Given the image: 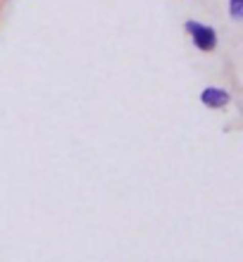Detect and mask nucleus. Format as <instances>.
Listing matches in <instances>:
<instances>
[{"label":"nucleus","mask_w":243,"mask_h":262,"mask_svg":"<svg viewBox=\"0 0 243 262\" xmlns=\"http://www.w3.org/2000/svg\"><path fill=\"white\" fill-rule=\"evenodd\" d=\"M184 29H186V34L191 36L193 46L201 50V53H212V50L217 48V31H215V27L203 24V21H195V19H186Z\"/></svg>","instance_id":"f257e3e1"},{"label":"nucleus","mask_w":243,"mask_h":262,"mask_svg":"<svg viewBox=\"0 0 243 262\" xmlns=\"http://www.w3.org/2000/svg\"><path fill=\"white\" fill-rule=\"evenodd\" d=\"M201 103L210 110H222L231 103V93L227 89H217V86H208L201 91Z\"/></svg>","instance_id":"f03ea898"},{"label":"nucleus","mask_w":243,"mask_h":262,"mask_svg":"<svg viewBox=\"0 0 243 262\" xmlns=\"http://www.w3.org/2000/svg\"><path fill=\"white\" fill-rule=\"evenodd\" d=\"M229 14L234 21L243 19V0H229Z\"/></svg>","instance_id":"7ed1b4c3"}]
</instances>
